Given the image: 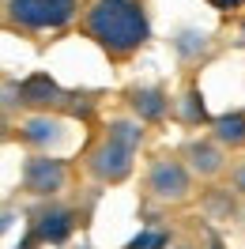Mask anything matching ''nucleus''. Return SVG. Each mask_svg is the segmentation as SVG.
Masks as SVG:
<instances>
[{
    "instance_id": "f257e3e1",
    "label": "nucleus",
    "mask_w": 245,
    "mask_h": 249,
    "mask_svg": "<svg viewBox=\"0 0 245 249\" xmlns=\"http://www.w3.org/2000/svg\"><path fill=\"white\" fill-rule=\"evenodd\" d=\"M87 31L113 53H128L147 38V19L136 0H98L87 16Z\"/></svg>"
},
{
    "instance_id": "f03ea898",
    "label": "nucleus",
    "mask_w": 245,
    "mask_h": 249,
    "mask_svg": "<svg viewBox=\"0 0 245 249\" xmlns=\"http://www.w3.org/2000/svg\"><path fill=\"white\" fill-rule=\"evenodd\" d=\"M140 132L132 124H117L113 132H109V140L98 147V155H94V174H102L109 181H117L128 174V162H132V147H136Z\"/></svg>"
},
{
    "instance_id": "7ed1b4c3",
    "label": "nucleus",
    "mask_w": 245,
    "mask_h": 249,
    "mask_svg": "<svg viewBox=\"0 0 245 249\" xmlns=\"http://www.w3.org/2000/svg\"><path fill=\"white\" fill-rule=\"evenodd\" d=\"M76 12V0H12V16L23 27L46 31V27H61Z\"/></svg>"
},
{
    "instance_id": "20e7f679",
    "label": "nucleus",
    "mask_w": 245,
    "mask_h": 249,
    "mask_svg": "<svg viewBox=\"0 0 245 249\" xmlns=\"http://www.w3.org/2000/svg\"><path fill=\"white\" fill-rule=\"evenodd\" d=\"M185 189H189L185 170L177 162H166V159H162L151 174V193H158V196H185Z\"/></svg>"
},
{
    "instance_id": "39448f33",
    "label": "nucleus",
    "mask_w": 245,
    "mask_h": 249,
    "mask_svg": "<svg viewBox=\"0 0 245 249\" xmlns=\"http://www.w3.org/2000/svg\"><path fill=\"white\" fill-rule=\"evenodd\" d=\"M27 185L34 193H53V189L64 185V170L61 162H49V159H34L31 166H27Z\"/></svg>"
},
{
    "instance_id": "423d86ee",
    "label": "nucleus",
    "mask_w": 245,
    "mask_h": 249,
    "mask_svg": "<svg viewBox=\"0 0 245 249\" xmlns=\"http://www.w3.org/2000/svg\"><path fill=\"white\" fill-rule=\"evenodd\" d=\"M64 234H68V212H49V215H42L38 238H46V242H61Z\"/></svg>"
},
{
    "instance_id": "0eeeda50",
    "label": "nucleus",
    "mask_w": 245,
    "mask_h": 249,
    "mask_svg": "<svg viewBox=\"0 0 245 249\" xmlns=\"http://www.w3.org/2000/svg\"><path fill=\"white\" fill-rule=\"evenodd\" d=\"M215 128H219V140H223V143H245V117H242V113L223 117Z\"/></svg>"
},
{
    "instance_id": "6e6552de",
    "label": "nucleus",
    "mask_w": 245,
    "mask_h": 249,
    "mask_svg": "<svg viewBox=\"0 0 245 249\" xmlns=\"http://www.w3.org/2000/svg\"><path fill=\"white\" fill-rule=\"evenodd\" d=\"M23 98H27V102H49V98H57V87H53L46 76H34L31 83L23 87Z\"/></svg>"
},
{
    "instance_id": "1a4fd4ad",
    "label": "nucleus",
    "mask_w": 245,
    "mask_h": 249,
    "mask_svg": "<svg viewBox=\"0 0 245 249\" xmlns=\"http://www.w3.org/2000/svg\"><path fill=\"white\" fill-rule=\"evenodd\" d=\"M189 155L196 159V162H192V166H196V170H204V174H211V170H219V155H215L211 147H200V143H192V147H189Z\"/></svg>"
},
{
    "instance_id": "9d476101",
    "label": "nucleus",
    "mask_w": 245,
    "mask_h": 249,
    "mask_svg": "<svg viewBox=\"0 0 245 249\" xmlns=\"http://www.w3.org/2000/svg\"><path fill=\"white\" fill-rule=\"evenodd\" d=\"M136 109H143L147 117H158V113H162V94H158V91H143V94H136Z\"/></svg>"
},
{
    "instance_id": "9b49d317",
    "label": "nucleus",
    "mask_w": 245,
    "mask_h": 249,
    "mask_svg": "<svg viewBox=\"0 0 245 249\" xmlns=\"http://www.w3.org/2000/svg\"><path fill=\"white\" fill-rule=\"evenodd\" d=\"M158 246H162L158 234H143V238H136V249H158Z\"/></svg>"
},
{
    "instance_id": "f8f14e48",
    "label": "nucleus",
    "mask_w": 245,
    "mask_h": 249,
    "mask_svg": "<svg viewBox=\"0 0 245 249\" xmlns=\"http://www.w3.org/2000/svg\"><path fill=\"white\" fill-rule=\"evenodd\" d=\"M238 189L245 193V166H242V174H238Z\"/></svg>"
},
{
    "instance_id": "ddd939ff",
    "label": "nucleus",
    "mask_w": 245,
    "mask_h": 249,
    "mask_svg": "<svg viewBox=\"0 0 245 249\" xmlns=\"http://www.w3.org/2000/svg\"><path fill=\"white\" fill-rule=\"evenodd\" d=\"M215 4H223V8H230V4H234V0H215Z\"/></svg>"
}]
</instances>
